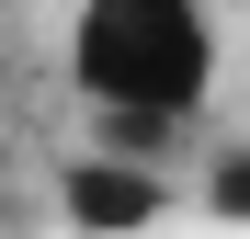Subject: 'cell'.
I'll return each mask as SVG.
<instances>
[{
	"label": "cell",
	"instance_id": "1",
	"mask_svg": "<svg viewBox=\"0 0 250 239\" xmlns=\"http://www.w3.org/2000/svg\"><path fill=\"white\" fill-rule=\"evenodd\" d=\"M68 80L103 114V148L159 159L205 103H216V12L205 0H80Z\"/></svg>",
	"mask_w": 250,
	"mask_h": 239
},
{
	"label": "cell",
	"instance_id": "2",
	"mask_svg": "<svg viewBox=\"0 0 250 239\" xmlns=\"http://www.w3.org/2000/svg\"><path fill=\"white\" fill-rule=\"evenodd\" d=\"M57 217L80 239H148L171 217V182H159V159H125V148H80L57 171Z\"/></svg>",
	"mask_w": 250,
	"mask_h": 239
},
{
	"label": "cell",
	"instance_id": "3",
	"mask_svg": "<svg viewBox=\"0 0 250 239\" xmlns=\"http://www.w3.org/2000/svg\"><path fill=\"white\" fill-rule=\"evenodd\" d=\"M205 217H228V228H250V148H228L216 171H205Z\"/></svg>",
	"mask_w": 250,
	"mask_h": 239
},
{
	"label": "cell",
	"instance_id": "4",
	"mask_svg": "<svg viewBox=\"0 0 250 239\" xmlns=\"http://www.w3.org/2000/svg\"><path fill=\"white\" fill-rule=\"evenodd\" d=\"M0 12H34V0H0Z\"/></svg>",
	"mask_w": 250,
	"mask_h": 239
}]
</instances>
